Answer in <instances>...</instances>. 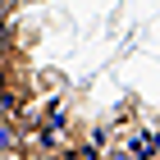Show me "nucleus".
Listing matches in <instances>:
<instances>
[{
    "label": "nucleus",
    "mask_w": 160,
    "mask_h": 160,
    "mask_svg": "<svg viewBox=\"0 0 160 160\" xmlns=\"http://www.w3.org/2000/svg\"><path fill=\"white\" fill-rule=\"evenodd\" d=\"M18 147H23L18 123H14L9 114H0V156H5V160H14V156H18Z\"/></svg>",
    "instance_id": "nucleus-1"
},
{
    "label": "nucleus",
    "mask_w": 160,
    "mask_h": 160,
    "mask_svg": "<svg viewBox=\"0 0 160 160\" xmlns=\"http://www.w3.org/2000/svg\"><path fill=\"white\" fill-rule=\"evenodd\" d=\"M105 160H133V156H128V151H110Z\"/></svg>",
    "instance_id": "nucleus-2"
},
{
    "label": "nucleus",
    "mask_w": 160,
    "mask_h": 160,
    "mask_svg": "<svg viewBox=\"0 0 160 160\" xmlns=\"http://www.w3.org/2000/svg\"><path fill=\"white\" fill-rule=\"evenodd\" d=\"M5 14H9V0H0V23H5Z\"/></svg>",
    "instance_id": "nucleus-3"
},
{
    "label": "nucleus",
    "mask_w": 160,
    "mask_h": 160,
    "mask_svg": "<svg viewBox=\"0 0 160 160\" xmlns=\"http://www.w3.org/2000/svg\"><path fill=\"white\" fill-rule=\"evenodd\" d=\"M0 160H5V156H0Z\"/></svg>",
    "instance_id": "nucleus-4"
}]
</instances>
